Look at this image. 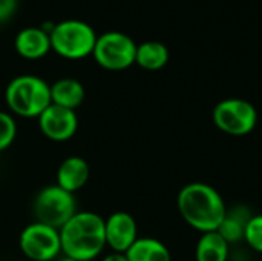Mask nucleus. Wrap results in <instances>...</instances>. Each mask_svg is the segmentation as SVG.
<instances>
[{
  "mask_svg": "<svg viewBox=\"0 0 262 261\" xmlns=\"http://www.w3.org/2000/svg\"><path fill=\"white\" fill-rule=\"evenodd\" d=\"M177 205L183 220L203 234L218 231L229 212L220 192L206 183L186 185L178 194Z\"/></svg>",
  "mask_w": 262,
  "mask_h": 261,
  "instance_id": "obj_1",
  "label": "nucleus"
},
{
  "mask_svg": "<svg viewBox=\"0 0 262 261\" xmlns=\"http://www.w3.org/2000/svg\"><path fill=\"white\" fill-rule=\"evenodd\" d=\"M61 252L75 261L95 260L106 245L104 218L92 211H77L60 229Z\"/></svg>",
  "mask_w": 262,
  "mask_h": 261,
  "instance_id": "obj_2",
  "label": "nucleus"
},
{
  "mask_svg": "<svg viewBox=\"0 0 262 261\" xmlns=\"http://www.w3.org/2000/svg\"><path fill=\"white\" fill-rule=\"evenodd\" d=\"M5 100L12 114L23 118H38V115L52 103L51 85L37 75H17L8 83Z\"/></svg>",
  "mask_w": 262,
  "mask_h": 261,
  "instance_id": "obj_3",
  "label": "nucleus"
},
{
  "mask_svg": "<svg viewBox=\"0 0 262 261\" xmlns=\"http://www.w3.org/2000/svg\"><path fill=\"white\" fill-rule=\"evenodd\" d=\"M51 48L61 57L78 60L92 54L97 32L94 28L78 18H68L55 23L49 32Z\"/></svg>",
  "mask_w": 262,
  "mask_h": 261,
  "instance_id": "obj_4",
  "label": "nucleus"
},
{
  "mask_svg": "<svg viewBox=\"0 0 262 261\" xmlns=\"http://www.w3.org/2000/svg\"><path fill=\"white\" fill-rule=\"evenodd\" d=\"M32 211L35 222L60 231L77 212V202L74 194L57 185H49L35 195Z\"/></svg>",
  "mask_w": 262,
  "mask_h": 261,
  "instance_id": "obj_5",
  "label": "nucleus"
},
{
  "mask_svg": "<svg viewBox=\"0 0 262 261\" xmlns=\"http://www.w3.org/2000/svg\"><path fill=\"white\" fill-rule=\"evenodd\" d=\"M92 55L104 69L123 71L135 63L137 45L124 32L107 31L97 35Z\"/></svg>",
  "mask_w": 262,
  "mask_h": 261,
  "instance_id": "obj_6",
  "label": "nucleus"
},
{
  "mask_svg": "<svg viewBox=\"0 0 262 261\" xmlns=\"http://www.w3.org/2000/svg\"><path fill=\"white\" fill-rule=\"evenodd\" d=\"M212 117L218 129L235 137L250 134L258 123L255 106L243 98H227L220 102L215 106Z\"/></svg>",
  "mask_w": 262,
  "mask_h": 261,
  "instance_id": "obj_7",
  "label": "nucleus"
},
{
  "mask_svg": "<svg viewBox=\"0 0 262 261\" xmlns=\"http://www.w3.org/2000/svg\"><path fill=\"white\" fill-rule=\"evenodd\" d=\"M18 248L21 254L31 261L55 260L61 252L60 231L34 222L20 232Z\"/></svg>",
  "mask_w": 262,
  "mask_h": 261,
  "instance_id": "obj_8",
  "label": "nucleus"
},
{
  "mask_svg": "<svg viewBox=\"0 0 262 261\" xmlns=\"http://www.w3.org/2000/svg\"><path fill=\"white\" fill-rule=\"evenodd\" d=\"M37 120L41 134L58 143L71 140L78 129V117L75 111L57 106L54 103H51Z\"/></svg>",
  "mask_w": 262,
  "mask_h": 261,
  "instance_id": "obj_9",
  "label": "nucleus"
},
{
  "mask_svg": "<svg viewBox=\"0 0 262 261\" xmlns=\"http://www.w3.org/2000/svg\"><path fill=\"white\" fill-rule=\"evenodd\" d=\"M104 232L106 245L114 252L126 254V251L138 238L137 222L129 212L124 211H117L104 220Z\"/></svg>",
  "mask_w": 262,
  "mask_h": 261,
  "instance_id": "obj_10",
  "label": "nucleus"
},
{
  "mask_svg": "<svg viewBox=\"0 0 262 261\" xmlns=\"http://www.w3.org/2000/svg\"><path fill=\"white\" fill-rule=\"evenodd\" d=\"M14 46L15 51L28 60L41 58L52 49L49 32L38 26H28L20 29L15 35Z\"/></svg>",
  "mask_w": 262,
  "mask_h": 261,
  "instance_id": "obj_11",
  "label": "nucleus"
},
{
  "mask_svg": "<svg viewBox=\"0 0 262 261\" xmlns=\"http://www.w3.org/2000/svg\"><path fill=\"white\" fill-rule=\"evenodd\" d=\"M91 168L89 163L78 155H72L64 158L58 169H57V186L61 189L75 194L77 191L83 189L89 180Z\"/></svg>",
  "mask_w": 262,
  "mask_h": 261,
  "instance_id": "obj_12",
  "label": "nucleus"
},
{
  "mask_svg": "<svg viewBox=\"0 0 262 261\" xmlns=\"http://www.w3.org/2000/svg\"><path fill=\"white\" fill-rule=\"evenodd\" d=\"M84 86L75 78H60L51 85V102L57 106L75 111L84 100Z\"/></svg>",
  "mask_w": 262,
  "mask_h": 261,
  "instance_id": "obj_13",
  "label": "nucleus"
},
{
  "mask_svg": "<svg viewBox=\"0 0 262 261\" xmlns=\"http://www.w3.org/2000/svg\"><path fill=\"white\" fill-rule=\"evenodd\" d=\"M126 257L129 261H172L167 246L150 237L137 238V242L126 251Z\"/></svg>",
  "mask_w": 262,
  "mask_h": 261,
  "instance_id": "obj_14",
  "label": "nucleus"
},
{
  "mask_svg": "<svg viewBox=\"0 0 262 261\" xmlns=\"http://www.w3.org/2000/svg\"><path fill=\"white\" fill-rule=\"evenodd\" d=\"M196 261H227L229 243L218 232H206L201 235L195 252Z\"/></svg>",
  "mask_w": 262,
  "mask_h": 261,
  "instance_id": "obj_15",
  "label": "nucleus"
},
{
  "mask_svg": "<svg viewBox=\"0 0 262 261\" xmlns=\"http://www.w3.org/2000/svg\"><path fill=\"white\" fill-rule=\"evenodd\" d=\"M169 60V49L161 42H144L137 45V55L135 63L147 71L161 69Z\"/></svg>",
  "mask_w": 262,
  "mask_h": 261,
  "instance_id": "obj_16",
  "label": "nucleus"
},
{
  "mask_svg": "<svg viewBox=\"0 0 262 261\" xmlns=\"http://www.w3.org/2000/svg\"><path fill=\"white\" fill-rule=\"evenodd\" d=\"M246 222L239 220L238 217H233L227 212L223 225L220 226L218 232L227 240V243H232V242H236L239 238H244V229H246Z\"/></svg>",
  "mask_w": 262,
  "mask_h": 261,
  "instance_id": "obj_17",
  "label": "nucleus"
},
{
  "mask_svg": "<svg viewBox=\"0 0 262 261\" xmlns=\"http://www.w3.org/2000/svg\"><path fill=\"white\" fill-rule=\"evenodd\" d=\"M17 125L9 112L0 111V152L6 151L15 140Z\"/></svg>",
  "mask_w": 262,
  "mask_h": 261,
  "instance_id": "obj_18",
  "label": "nucleus"
},
{
  "mask_svg": "<svg viewBox=\"0 0 262 261\" xmlns=\"http://www.w3.org/2000/svg\"><path fill=\"white\" fill-rule=\"evenodd\" d=\"M244 238L252 249L262 254V215H255L247 220Z\"/></svg>",
  "mask_w": 262,
  "mask_h": 261,
  "instance_id": "obj_19",
  "label": "nucleus"
},
{
  "mask_svg": "<svg viewBox=\"0 0 262 261\" xmlns=\"http://www.w3.org/2000/svg\"><path fill=\"white\" fill-rule=\"evenodd\" d=\"M18 6V0H0V23L9 20Z\"/></svg>",
  "mask_w": 262,
  "mask_h": 261,
  "instance_id": "obj_20",
  "label": "nucleus"
},
{
  "mask_svg": "<svg viewBox=\"0 0 262 261\" xmlns=\"http://www.w3.org/2000/svg\"><path fill=\"white\" fill-rule=\"evenodd\" d=\"M101 261H129V260H127L126 254H123V252H114V251H112L109 255L103 257V260Z\"/></svg>",
  "mask_w": 262,
  "mask_h": 261,
  "instance_id": "obj_21",
  "label": "nucleus"
},
{
  "mask_svg": "<svg viewBox=\"0 0 262 261\" xmlns=\"http://www.w3.org/2000/svg\"><path fill=\"white\" fill-rule=\"evenodd\" d=\"M58 261H75V260H72V258H68V257H63L61 260H58Z\"/></svg>",
  "mask_w": 262,
  "mask_h": 261,
  "instance_id": "obj_22",
  "label": "nucleus"
},
{
  "mask_svg": "<svg viewBox=\"0 0 262 261\" xmlns=\"http://www.w3.org/2000/svg\"><path fill=\"white\" fill-rule=\"evenodd\" d=\"M0 25H2V23H0Z\"/></svg>",
  "mask_w": 262,
  "mask_h": 261,
  "instance_id": "obj_23",
  "label": "nucleus"
}]
</instances>
